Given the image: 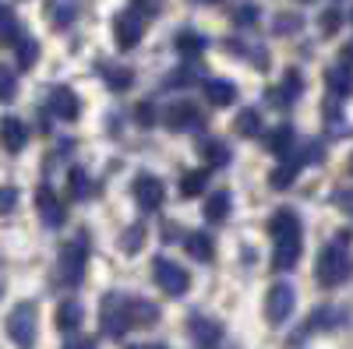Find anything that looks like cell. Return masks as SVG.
I'll use <instances>...</instances> for the list:
<instances>
[{
  "mask_svg": "<svg viewBox=\"0 0 353 349\" xmlns=\"http://www.w3.org/2000/svg\"><path fill=\"white\" fill-rule=\"evenodd\" d=\"M314 275H318V286H325V289H336V286L350 282V275H353V254L346 251L343 240H332V244L321 247Z\"/></svg>",
  "mask_w": 353,
  "mask_h": 349,
  "instance_id": "6da1fadb",
  "label": "cell"
},
{
  "mask_svg": "<svg viewBox=\"0 0 353 349\" xmlns=\"http://www.w3.org/2000/svg\"><path fill=\"white\" fill-rule=\"evenodd\" d=\"M88 268V237L78 233L74 240L61 247V261H57V282L61 286H78Z\"/></svg>",
  "mask_w": 353,
  "mask_h": 349,
  "instance_id": "7a4b0ae2",
  "label": "cell"
},
{
  "mask_svg": "<svg viewBox=\"0 0 353 349\" xmlns=\"http://www.w3.org/2000/svg\"><path fill=\"white\" fill-rule=\"evenodd\" d=\"M99 332L106 339H124L131 332V317H128V297L121 293H106L99 304Z\"/></svg>",
  "mask_w": 353,
  "mask_h": 349,
  "instance_id": "3957f363",
  "label": "cell"
},
{
  "mask_svg": "<svg viewBox=\"0 0 353 349\" xmlns=\"http://www.w3.org/2000/svg\"><path fill=\"white\" fill-rule=\"evenodd\" d=\"M4 328H8V335H11V342L18 346V349H28L36 342V328H39V314H36V304H18L11 314H8V321H4Z\"/></svg>",
  "mask_w": 353,
  "mask_h": 349,
  "instance_id": "277c9868",
  "label": "cell"
},
{
  "mask_svg": "<svg viewBox=\"0 0 353 349\" xmlns=\"http://www.w3.org/2000/svg\"><path fill=\"white\" fill-rule=\"evenodd\" d=\"M152 282L163 289L166 297H184L188 286H191V275H188L184 265H176V261H170V257L159 254V257L152 261Z\"/></svg>",
  "mask_w": 353,
  "mask_h": 349,
  "instance_id": "5b68a950",
  "label": "cell"
},
{
  "mask_svg": "<svg viewBox=\"0 0 353 349\" xmlns=\"http://www.w3.org/2000/svg\"><path fill=\"white\" fill-rule=\"evenodd\" d=\"M145 28H149V21H145V14L138 8L117 11V18H113V43L121 50H134L145 39Z\"/></svg>",
  "mask_w": 353,
  "mask_h": 349,
  "instance_id": "8992f818",
  "label": "cell"
},
{
  "mask_svg": "<svg viewBox=\"0 0 353 349\" xmlns=\"http://www.w3.org/2000/svg\"><path fill=\"white\" fill-rule=\"evenodd\" d=\"M293 307H297V293H293L290 282L269 286V293H265V321H269V325H283L286 317L293 314Z\"/></svg>",
  "mask_w": 353,
  "mask_h": 349,
  "instance_id": "52a82bcc",
  "label": "cell"
},
{
  "mask_svg": "<svg viewBox=\"0 0 353 349\" xmlns=\"http://www.w3.org/2000/svg\"><path fill=\"white\" fill-rule=\"evenodd\" d=\"M131 194H134V201H138V209H145V212L163 209V201H166V187H163L159 177H152V173H141V177H134Z\"/></svg>",
  "mask_w": 353,
  "mask_h": 349,
  "instance_id": "ba28073f",
  "label": "cell"
},
{
  "mask_svg": "<svg viewBox=\"0 0 353 349\" xmlns=\"http://www.w3.org/2000/svg\"><path fill=\"white\" fill-rule=\"evenodd\" d=\"M36 212H39L43 226H50V229H61V226L68 222V209H64V201L57 198V191H53V187H46V184L36 191Z\"/></svg>",
  "mask_w": 353,
  "mask_h": 349,
  "instance_id": "9c48e42d",
  "label": "cell"
},
{
  "mask_svg": "<svg viewBox=\"0 0 353 349\" xmlns=\"http://www.w3.org/2000/svg\"><path fill=\"white\" fill-rule=\"evenodd\" d=\"M339 325H346V310H339V307H318V310L307 317V325L297 328V335H293V346H297L304 335H311V332H332V328H339Z\"/></svg>",
  "mask_w": 353,
  "mask_h": 349,
  "instance_id": "30bf717a",
  "label": "cell"
},
{
  "mask_svg": "<svg viewBox=\"0 0 353 349\" xmlns=\"http://www.w3.org/2000/svg\"><path fill=\"white\" fill-rule=\"evenodd\" d=\"M301 251H304V233H290V237H276V247H272V268L290 272V268L301 261Z\"/></svg>",
  "mask_w": 353,
  "mask_h": 349,
  "instance_id": "8fae6325",
  "label": "cell"
},
{
  "mask_svg": "<svg viewBox=\"0 0 353 349\" xmlns=\"http://www.w3.org/2000/svg\"><path fill=\"white\" fill-rule=\"evenodd\" d=\"M163 124L170 131H191V127H201V109L194 103H170L163 109Z\"/></svg>",
  "mask_w": 353,
  "mask_h": 349,
  "instance_id": "7c38bea8",
  "label": "cell"
},
{
  "mask_svg": "<svg viewBox=\"0 0 353 349\" xmlns=\"http://www.w3.org/2000/svg\"><path fill=\"white\" fill-rule=\"evenodd\" d=\"M301 92H304V78H301V71H286L283 78H279V85H276V89H269V92H265V99H269V103H276L279 109H286L290 103H297L301 99Z\"/></svg>",
  "mask_w": 353,
  "mask_h": 349,
  "instance_id": "4fadbf2b",
  "label": "cell"
},
{
  "mask_svg": "<svg viewBox=\"0 0 353 349\" xmlns=\"http://www.w3.org/2000/svg\"><path fill=\"white\" fill-rule=\"evenodd\" d=\"M188 335L194 339L198 349H216L219 339H223V325L212 321V317H205V314H194L188 321Z\"/></svg>",
  "mask_w": 353,
  "mask_h": 349,
  "instance_id": "5bb4252c",
  "label": "cell"
},
{
  "mask_svg": "<svg viewBox=\"0 0 353 349\" xmlns=\"http://www.w3.org/2000/svg\"><path fill=\"white\" fill-rule=\"evenodd\" d=\"M50 113L61 116V120H78L81 116V99L68 89V85H57V89H50Z\"/></svg>",
  "mask_w": 353,
  "mask_h": 349,
  "instance_id": "9a60e30c",
  "label": "cell"
},
{
  "mask_svg": "<svg viewBox=\"0 0 353 349\" xmlns=\"http://www.w3.org/2000/svg\"><path fill=\"white\" fill-rule=\"evenodd\" d=\"M0 145H4V152H21L28 145V127L18 116H4L0 120Z\"/></svg>",
  "mask_w": 353,
  "mask_h": 349,
  "instance_id": "2e32d148",
  "label": "cell"
},
{
  "mask_svg": "<svg viewBox=\"0 0 353 349\" xmlns=\"http://www.w3.org/2000/svg\"><path fill=\"white\" fill-rule=\"evenodd\" d=\"M128 317H131V328H149L159 321V307L145 297H128Z\"/></svg>",
  "mask_w": 353,
  "mask_h": 349,
  "instance_id": "e0dca14e",
  "label": "cell"
},
{
  "mask_svg": "<svg viewBox=\"0 0 353 349\" xmlns=\"http://www.w3.org/2000/svg\"><path fill=\"white\" fill-rule=\"evenodd\" d=\"M230 212H233V198H230V191H212L209 198H205V219H209L212 226H219V222H226L230 219Z\"/></svg>",
  "mask_w": 353,
  "mask_h": 349,
  "instance_id": "ac0fdd59",
  "label": "cell"
},
{
  "mask_svg": "<svg viewBox=\"0 0 353 349\" xmlns=\"http://www.w3.org/2000/svg\"><path fill=\"white\" fill-rule=\"evenodd\" d=\"M184 251L194 257V261H201V265H209V261L216 257V244H212V237H209V233H188V237H184Z\"/></svg>",
  "mask_w": 353,
  "mask_h": 349,
  "instance_id": "d6986e66",
  "label": "cell"
},
{
  "mask_svg": "<svg viewBox=\"0 0 353 349\" xmlns=\"http://www.w3.org/2000/svg\"><path fill=\"white\" fill-rule=\"evenodd\" d=\"M81 321H85V310H81L78 300H64L61 307H57V328H61L64 335H74L81 328Z\"/></svg>",
  "mask_w": 353,
  "mask_h": 349,
  "instance_id": "ffe728a7",
  "label": "cell"
},
{
  "mask_svg": "<svg viewBox=\"0 0 353 349\" xmlns=\"http://www.w3.org/2000/svg\"><path fill=\"white\" fill-rule=\"evenodd\" d=\"M205 96H209L212 106H233L237 103V85L226 78H209L205 81Z\"/></svg>",
  "mask_w": 353,
  "mask_h": 349,
  "instance_id": "44dd1931",
  "label": "cell"
},
{
  "mask_svg": "<svg viewBox=\"0 0 353 349\" xmlns=\"http://www.w3.org/2000/svg\"><path fill=\"white\" fill-rule=\"evenodd\" d=\"M269 233H272V240H276V237H290V233H304V229H301V219H297V212H293V209H276L269 215Z\"/></svg>",
  "mask_w": 353,
  "mask_h": 349,
  "instance_id": "7402d4cb",
  "label": "cell"
},
{
  "mask_svg": "<svg viewBox=\"0 0 353 349\" xmlns=\"http://www.w3.org/2000/svg\"><path fill=\"white\" fill-rule=\"evenodd\" d=\"M99 74L106 81L110 92H128L134 85V71L131 67H117V64H99Z\"/></svg>",
  "mask_w": 353,
  "mask_h": 349,
  "instance_id": "603a6c76",
  "label": "cell"
},
{
  "mask_svg": "<svg viewBox=\"0 0 353 349\" xmlns=\"http://www.w3.org/2000/svg\"><path fill=\"white\" fill-rule=\"evenodd\" d=\"M325 85H329V96L332 99H346L350 92H353V71L350 67H329L325 71Z\"/></svg>",
  "mask_w": 353,
  "mask_h": 349,
  "instance_id": "cb8c5ba5",
  "label": "cell"
},
{
  "mask_svg": "<svg viewBox=\"0 0 353 349\" xmlns=\"http://www.w3.org/2000/svg\"><path fill=\"white\" fill-rule=\"evenodd\" d=\"M68 194H71V201H88V198L96 194V184L88 180V173L81 166L68 169Z\"/></svg>",
  "mask_w": 353,
  "mask_h": 349,
  "instance_id": "d4e9b609",
  "label": "cell"
},
{
  "mask_svg": "<svg viewBox=\"0 0 353 349\" xmlns=\"http://www.w3.org/2000/svg\"><path fill=\"white\" fill-rule=\"evenodd\" d=\"M261 141H265V149H269L272 156H283V152H290V145H293V127L290 124H279L272 131H265Z\"/></svg>",
  "mask_w": 353,
  "mask_h": 349,
  "instance_id": "484cf974",
  "label": "cell"
},
{
  "mask_svg": "<svg viewBox=\"0 0 353 349\" xmlns=\"http://www.w3.org/2000/svg\"><path fill=\"white\" fill-rule=\"evenodd\" d=\"M173 46H176V53H181V56H201L205 36L194 32V28H181V32H176V39H173Z\"/></svg>",
  "mask_w": 353,
  "mask_h": 349,
  "instance_id": "4316f807",
  "label": "cell"
},
{
  "mask_svg": "<svg viewBox=\"0 0 353 349\" xmlns=\"http://www.w3.org/2000/svg\"><path fill=\"white\" fill-rule=\"evenodd\" d=\"M233 134H241V138H258L261 134V113L251 106V109H241L237 113V120H233Z\"/></svg>",
  "mask_w": 353,
  "mask_h": 349,
  "instance_id": "83f0119b",
  "label": "cell"
},
{
  "mask_svg": "<svg viewBox=\"0 0 353 349\" xmlns=\"http://www.w3.org/2000/svg\"><path fill=\"white\" fill-rule=\"evenodd\" d=\"M297 173H301V162L297 159H286V162H276V169L269 173V184L276 191H286L293 180H297Z\"/></svg>",
  "mask_w": 353,
  "mask_h": 349,
  "instance_id": "f1b7e54d",
  "label": "cell"
},
{
  "mask_svg": "<svg viewBox=\"0 0 353 349\" xmlns=\"http://www.w3.org/2000/svg\"><path fill=\"white\" fill-rule=\"evenodd\" d=\"M205 187H209V169H191V173H184V177H181V198L184 201L198 198Z\"/></svg>",
  "mask_w": 353,
  "mask_h": 349,
  "instance_id": "f546056e",
  "label": "cell"
},
{
  "mask_svg": "<svg viewBox=\"0 0 353 349\" xmlns=\"http://www.w3.org/2000/svg\"><path fill=\"white\" fill-rule=\"evenodd\" d=\"M46 18H50V25L57 28V32H64V28L74 21V4H68V0H53V4H46Z\"/></svg>",
  "mask_w": 353,
  "mask_h": 349,
  "instance_id": "4dcf8cb0",
  "label": "cell"
},
{
  "mask_svg": "<svg viewBox=\"0 0 353 349\" xmlns=\"http://www.w3.org/2000/svg\"><path fill=\"white\" fill-rule=\"evenodd\" d=\"M201 159L209 162L212 169L230 166V145H226V141H205V145H201Z\"/></svg>",
  "mask_w": 353,
  "mask_h": 349,
  "instance_id": "1f68e13d",
  "label": "cell"
},
{
  "mask_svg": "<svg viewBox=\"0 0 353 349\" xmlns=\"http://www.w3.org/2000/svg\"><path fill=\"white\" fill-rule=\"evenodd\" d=\"M21 36H18V18H14V11L8 8V4H0V43L4 46H11V43H18Z\"/></svg>",
  "mask_w": 353,
  "mask_h": 349,
  "instance_id": "d6a6232c",
  "label": "cell"
},
{
  "mask_svg": "<svg viewBox=\"0 0 353 349\" xmlns=\"http://www.w3.org/2000/svg\"><path fill=\"white\" fill-rule=\"evenodd\" d=\"M141 247H145V226L134 222V226H128V229L121 233V251H124V254H138Z\"/></svg>",
  "mask_w": 353,
  "mask_h": 349,
  "instance_id": "836d02e7",
  "label": "cell"
},
{
  "mask_svg": "<svg viewBox=\"0 0 353 349\" xmlns=\"http://www.w3.org/2000/svg\"><path fill=\"white\" fill-rule=\"evenodd\" d=\"M14 53H18V67H25V71L39 61V46H36V39H28V36H21L14 43Z\"/></svg>",
  "mask_w": 353,
  "mask_h": 349,
  "instance_id": "e575fe53",
  "label": "cell"
},
{
  "mask_svg": "<svg viewBox=\"0 0 353 349\" xmlns=\"http://www.w3.org/2000/svg\"><path fill=\"white\" fill-rule=\"evenodd\" d=\"M194 81H198V71H194V67H176V71L166 74L163 89H191Z\"/></svg>",
  "mask_w": 353,
  "mask_h": 349,
  "instance_id": "d590c367",
  "label": "cell"
},
{
  "mask_svg": "<svg viewBox=\"0 0 353 349\" xmlns=\"http://www.w3.org/2000/svg\"><path fill=\"white\" fill-rule=\"evenodd\" d=\"M301 25H304L301 14L283 11V14H276V21H272V32H276V36H293V32H301Z\"/></svg>",
  "mask_w": 353,
  "mask_h": 349,
  "instance_id": "8d00e7d4",
  "label": "cell"
},
{
  "mask_svg": "<svg viewBox=\"0 0 353 349\" xmlns=\"http://www.w3.org/2000/svg\"><path fill=\"white\" fill-rule=\"evenodd\" d=\"M14 92H18V78H14V71H11L8 64H0V103H11Z\"/></svg>",
  "mask_w": 353,
  "mask_h": 349,
  "instance_id": "74e56055",
  "label": "cell"
},
{
  "mask_svg": "<svg viewBox=\"0 0 353 349\" xmlns=\"http://www.w3.org/2000/svg\"><path fill=\"white\" fill-rule=\"evenodd\" d=\"M258 8L254 4H241L237 11H233V25H237V28H254L258 25Z\"/></svg>",
  "mask_w": 353,
  "mask_h": 349,
  "instance_id": "f35d334b",
  "label": "cell"
},
{
  "mask_svg": "<svg viewBox=\"0 0 353 349\" xmlns=\"http://www.w3.org/2000/svg\"><path fill=\"white\" fill-rule=\"evenodd\" d=\"M339 25H343V14H339L336 8L321 11V18H318V28H321V36H336V32H339Z\"/></svg>",
  "mask_w": 353,
  "mask_h": 349,
  "instance_id": "ab89813d",
  "label": "cell"
},
{
  "mask_svg": "<svg viewBox=\"0 0 353 349\" xmlns=\"http://www.w3.org/2000/svg\"><path fill=\"white\" fill-rule=\"evenodd\" d=\"M14 205H18V187L4 184V187H0V215H11Z\"/></svg>",
  "mask_w": 353,
  "mask_h": 349,
  "instance_id": "60d3db41",
  "label": "cell"
},
{
  "mask_svg": "<svg viewBox=\"0 0 353 349\" xmlns=\"http://www.w3.org/2000/svg\"><path fill=\"white\" fill-rule=\"evenodd\" d=\"M134 120H138L141 127L156 124V109H152V103H138V109H134Z\"/></svg>",
  "mask_w": 353,
  "mask_h": 349,
  "instance_id": "b9f144b4",
  "label": "cell"
},
{
  "mask_svg": "<svg viewBox=\"0 0 353 349\" xmlns=\"http://www.w3.org/2000/svg\"><path fill=\"white\" fill-rule=\"evenodd\" d=\"M332 201H336V205H339L346 215H353V187H339Z\"/></svg>",
  "mask_w": 353,
  "mask_h": 349,
  "instance_id": "7bdbcfd3",
  "label": "cell"
},
{
  "mask_svg": "<svg viewBox=\"0 0 353 349\" xmlns=\"http://www.w3.org/2000/svg\"><path fill=\"white\" fill-rule=\"evenodd\" d=\"M64 349H96V342H92V339H85V335H78V339L71 335V339L64 342Z\"/></svg>",
  "mask_w": 353,
  "mask_h": 349,
  "instance_id": "ee69618b",
  "label": "cell"
},
{
  "mask_svg": "<svg viewBox=\"0 0 353 349\" xmlns=\"http://www.w3.org/2000/svg\"><path fill=\"white\" fill-rule=\"evenodd\" d=\"M346 56H350V61H353V43H350V46H346Z\"/></svg>",
  "mask_w": 353,
  "mask_h": 349,
  "instance_id": "f6af8a7d",
  "label": "cell"
},
{
  "mask_svg": "<svg viewBox=\"0 0 353 349\" xmlns=\"http://www.w3.org/2000/svg\"><path fill=\"white\" fill-rule=\"evenodd\" d=\"M198 4H216V0H198Z\"/></svg>",
  "mask_w": 353,
  "mask_h": 349,
  "instance_id": "bcb514c9",
  "label": "cell"
},
{
  "mask_svg": "<svg viewBox=\"0 0 353 349\" xmlns=\"http://www.w3.org/2000/svg\"><path fill=\"white\" fill-rule=\"evenodd\" d=\"M350 173H353V156H350Z\"/></svg>",
  "mask_w": 353,
  "mask_h": 349,
  "instance_id": "7dc6e473",
  "label": "cell"
},
{
  "mask_svg": "<svg viewBox=\"0 0 353 349\" xmlns=\"http://www.w3.org/2000/svg\"><path fill=\"white\" fill-rule=\"evenodd\" d=\"M297 4H311V0H297Z\"/></svg>",
  "mask_w": 353,
  "mask_h": 349,
  "instance_id": "c3c4849f",
  "label": "cell"
},
{
  "mask_svg": "<svg viewBox=\"0 0 353 349\" xmlns=\"http://www.w3.org/2000/svg\"><path fill=\"white\" fill-rule=\"evenodd\" d=\"M0 293H4V289H0Z\"/></svg>",
  "mask_w": 353,
  "mask_h": 349,
  "instance_id": "681fc988",
  "label": "cell"
}]
</instances>
